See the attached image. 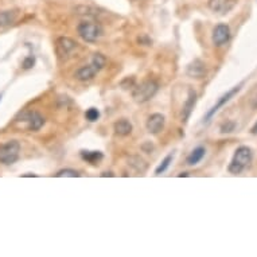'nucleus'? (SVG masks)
Here are the masks:
<instances>
[{
  "mask_svg": "<svg viewBox=\"0 0 257 257\" xmlns=\"http://www.w3.org/2000/svg\"><path fill=\"white\" fill-rule=\"evenodd\" d=\"M92 63H93V65H95L96 68L99 69V70H101V69L105 66V63H107V59H105L104 55L100 54V53H97V54L93 55V58H92Z\"/></svg>",
  "mask_w": 257,
  "mask_h": 257,
  "instance_id": "19",
  "label": "nucleus"
},
{
  "mask_svg": "<svg viewBox=\"0 0 257 257\" xmlns=\"http://www.w3.org/2000/svg\"><path fill=\"white\" fill-rule=\"evenodd\" d=\"M240 89H241L240 86H236V88H233V89H230L229 92H226L225 95L222 96L221 99L217 101V104L214 105V107H213V108L210 109L208 113H206V116H205V123L210 122V120L213 119V116H214V115H216V113L218 112V111H220V109H221L222 107L226 104V103H228V101H230V100L233 99V97H235V95H237V93H239Z\"/></svg>",
  "mask_w": 257,
  "mask_h": 257,
  "instance_id": "5",
  "label": "nucleus"
},
{
  "mask_svg": "<svg viewBox=\"0 0 257 257\" xmlns=\"http://www.w3.org/2000/svg\"><path fill=\"white\" fill-rule=\"evenodd\" d=\"M15 19H16V12L3 11V12H0V26H8L15 22Z\"/></svg>",
  "mask_w": 257,
  "mask_h": 257,
  "instance_id": "17",
  "label": "nucleus"
},
{
  "mask_svg": "<svg viewBox=\"0 0 257 257\" xmlns=\"http://www.w3.org/2000/svg\"><path fill=\"white\" fill-rule=\"evenodd\" d=\"M0 100H1V95H0Z\"/></svg>",
  "mask_w": 257,
  "mask_h": 257,
  "instance_id": "28",
  "label": "nucleus"
},
{
  "mask_svg": "<svg viewBox=\"0 0 257 257\" xmlns=\"http://www.w3.org/2000/svg\"><path fill=\"white\" fill-rule=\"evenodd\" d=\"M103 176H113V174H112V172H104V174H103Z\"/></svg>",
  "mask_w": 257,
  "mask_h": 257,
  "instance_id": "25",
  "label": "nucleus"
},
{
  "mask_svg": "<svg viewBox=\"0 0 257 257\" xmlns=\"http://www.w3.org/2000/svg\"><path fill=\"white\" fill-rule=\"evenodd\" d=\"M57 178H62V176H70V178H78L80 176V172L76 171V170H72V168H65V170H61L55 174Z\"/></svg>",
  "mask_w": 257,
  "mask_h": 257,
  "instance_id": "21",
  "label": "nucleus"
},
{
  "mask_svg": "<svg viewBox=\"0 0 257 257\" xmlns=\"http://www.w3.org/2000/svg\"><path fill=\"white\" fill-rule=\"evenodd\" d=\"M34 62H35V61H34V58H32V57H28V58H26L24 61H23V68H24V69L32 68Z\"/></svg>",
  "mask_w": 257,
  "mask_h": 257,
  "instance_id": "23",
  "label": "nucleus"
},
{
  "mask_svg": "<svg viewBox=\"0 0 257 257\" xmlns=\"http://www.w3.org/2000/svg\"><path fill=\"white\" fill-rule=\"evenodd\" d=\"M164 116L160 115V113H153L148 118L147 120V131L149 133H153V135H156L159 133L160 131H163V128H164Z\"/></svg>",
  "mask_w": 257,
  "mask_h": 257,
  "instance_id": "9",
  "label": "nucleus"
},
{
  "mask_svg": "<svg viewBox=\"0 0 257 257\" xmlns=\"http://www.w3.org/2000/svg\"><path fill=\"white\" fill-rule=\"evenodd\" d=\"M171 162H172V155L170 153V155H167L166 158L162 160V163H160V164L156 167V170H155V174H156V175H160V174H163V172L166 171L167 168L170 167Z\"/></svg>",
  "mask_w": 257,
  "mask_h": 257,
  "instance_id": "18",
  "label": "nucleus"
},
{
  "mask_svg": "<svg viewBox=\"0 0 257 257\" xmlns=\"http://www.w3.org/2000/svg\"><path fill=\"white\" fill-rule=\"evenodd\" d=\"M159 89V85L152 80H148V81H144L143 84H140L139 86H136L135 91L132 93L133 99H135L136 103H147L149 100L152 99L153 96L156 95V92Z\"/></svg>",
  "mask_w": 257,
  "mask_h": 257,
  "instance_id": "4",
  "label": "nucleus"
},
{
  "mask_svg": "<svg viewBox=\"0 0 257 257\" xmlns=\"http://www.w3.org/2000/svg\"><path fill=\"white\" fill-rule=\"evenodd\" d=\"M77 42H74L72 38H68V36H62V38H58L57 41V53H58L59 58H65L73 53V50H76Z\"/></svg>",
  "mask_w": 257,
  "mask_h": 257,
  "instance_id": "7",
  "label": "nucleus"
},
{
  "mask_svg": "<svg viewBox=\"0 0 257 257\" xmlns=\"http://www.w3.org/2000/svg\"><path fill=\"white\" fill-rule=\"evenodd\" d=\"M187 175H189L187 172H182V174H179V176H181V178H182V176H187Z\"/></svg>",
  "mask_w": 257,
  "mask_h": 257,
  "instance_id": "26",
  "label": "nucleus"
},
{
  "mask_svg": "<svg viewBox=\"0 0 257 257\" xmlns=\"http://www.w3.org/2000/svg\"><path fill=\"white\" fill-rule=\"evenodd\" d=\"M197 103V93L194 91L189 92V97H187V101L185 103V107H183V122H187L190 119V115L194 109V105Z\"/></svg>",
  "mask_w": 257,
  "mask_h": 257,
  "instance_id": "13",
  "label": "nucleus"
},
{
  "mask_svg": "<svg viewBox=\"0 0 257 257\" xmlns=\"http://www.w3.org/2000/svg\"><path fill=\"white\" fill-rule=\"evenodd\" d=\"M20 144L18 140H8L0 144V163L3 164H12L19 159Z\"/></svg>",
  "mask_w": 257,
  "mask_h": 257,
  "instance_id": "2",
  "label": "nucleus"
},
{
  "mask_svg": "<svg viewBox=\"0 0 257 257\" xmlns=\"http://www.w3.org/2000/svg\"><path fill=\"white\" fill-rule=\"evenodd\" d=\"M252 133H253V135H257V123H256V124H255V126H253Z\"/></svg>",
  "mask_w": 257,
  "mask_h": 257,
  "instance_id": "24",
  "label": "nucleus"
},
{
  "mask_svg": "<svg viewBox=\"0 0 257 257\" xmlns=\"http://www.w3.org/2000/svg\"><path fill=\"white\" fill-rule=\"evenodd\" d=\"M78 35L81 36L82 39L89 43H95L101 38L103 35V28L99 23L96 22H82L78 24L77 27Z\"/></svg>",
  "mask_w": 257,
  "mask_h": 257,
  "instance_id": "3",
  "label": "nucleus"
},
{
  "mask_svg": "<svg viewBox=\"0 0 257 257\" xmlns=\"http://www.w3.org/2000/svg\"><path fill=\"white\" fill-rule=\"evenodd\" d=\"M23 176H36L35 174H26V175H23Z\"/></svg>",
  "mask_w": 257,
  "mask_h": 257,
  "instance_id": "27",
  "label": "nucleus"
},
{
  "mask_svg": "<svg viewBox=\"0 0 257 257\" xmlns=\"http://www.w3.org/2000/svg\"><path fill=\"white\" fill-rule=\"evenodd\" d=\"M85 118L88 122H91V123H95L97 122L100 119V112H99V109H96V108H91V109H88L85 113Z\"/></svg>",
  "mask_w": 257,
  "mask_h": 257,
  "instance_id": "20",
  "label": "nucleus"
},
{
  "mask_svg": "<svg viewBox=\"0 0 257 257\" xmlns=\"http://www.w3.org/2000/svg\"><path fill=\"white\" fill-rule=\"evenodd\" d=\"M99 72V69L96 68L95 65L91 62V65H86L84 68L78 69L74 76H76L77 80H80V81H89V80H92Z\"/></svg>",
  "mask_w": 257,
  "mask_h": 257,
  "instance_id": "11",
  "label": "nucleus"
},
{
  "mask_svg": "<svg viewBox=\"0 0 257 257\" xmlns=\"http://www.w3.org/2000/svg\"><path fill=\"white\" fill-rule=\"evenodd\" d=\"M187 74L193 78H203L206 74V68L205 63L199 59H195L194 62H191L187 66Z\"/></svg>",
  "mask_w": 257,
  "mask_h": 257,
  "instance_id": "12",
  "label": "nucleus"
},
{
  "mask_svg": "<svg viewBox=\"0 0 257 257\" xmlns=\"http://www.w3.org/2000/svg\"><path fill=\"white\" fill-rule=\"evenodd\" d=\"M237 0H209V7L214 12L226 14L236 5Z\"/></svg>",
  "mask_w": 257,
  "mask_h": 257,
  "instance_id": "10",
  "label": "nucleus"
},
{
  "mask_svg": "<svg viewBox=\"0 0 257 257\" xmlns=\"http://www.w3.org/2000/svg\"><path fill=\"white\" fill-rule=\"evenodd\" d=\"M236 128V124L233 122H228L226 124H224L221 128V131L224 132V133H229V132H232L233 129Z\"/></svg>",
  "mask_w": 257,
  "mask_h": 257,
  "instance_id": "22",
  "label": "nucleus"
},
{
  "mask_svg": "<svg viewBox=\"0 0 257 257\" xmlns=\"http://www.w3.org/2000/svg\"><path fill=\"white\" fill-rule=\"evenodd\" d=\"M23 120L27 123V128L30 131H39L43 124H45V118L41 113L38 112H27L23 115Z\"/></svg>",
  "mask_w": 257,
  "mask_h": 257,
  "instance_id": "8",
  "label": "nucleus"
},
{
  "mask_svg": "<svg viewBox=\"0 0 257 257\" xmlns=\"http://www.w3.org/2000/svg\"><path fill=\"white\" fill-rule=\"evenodd\" d=\"M253 160V152L252 149L247 147V145H241L239 148L236 149L235 155H233V159L230 162L228 170H229L230 174H235V175H239L241 172H244Z\"/></svg>",
  "mask_w": 257,
  "mask_h": 257,
  "instance_id": "1",
  "label": "nucleus"
},
{
  "mask_svg": "<svg viewBox=\"0 0 257 257\" xmlns=\"http://www.w3.org/2000/svg\"><path fill=\"white\" fill-rule=\"evenodd\" d=\"M213 43L216 46H222L225 45L226 42L230 39V28L228 24L225 23H220L217 24L214 30H213V35H212Z\"/></svg>",
  "mask_w": 257,
  "mask_h": 257,
  "instance_id": "6",
  "label": "nucleus"
},
{
  "mask_svg": "<svg viewBox=\"0 0 257 257\" xmlns=\"http://www.w3.org/2000/svg\"><path fill=\"white\" fill-rule=\"evenodd\" d=\"M113 128H115V132L120 136H128L132 132V124L127 119H122L115 123Z\"/></svg>",
  "mask_w": 257,
  "mask_h": 257,
  "instance_id": "14",
  "label": "nucleus"
},
{
  "mask_svg": "<svg viewBox=\"0 0 257 257\" xmlns=\"http://www.w3.org/2000/svg\"><path fill=\"white\" fill-rule=\"evenodd\" d=\"M81 158L91 164H97L101 159L104 158V155L100 151H82Z\"/></svg>",
  "mask_w": 257,
  "mask_h": 257,
  "instance_id": "16",
  "label": "nucleus"
},
{
  "mask_svg": "<svg viewBox=\"0 0 257 257\" xmlns=\"http://www.w3.org/2000/svg\"><path fill=\"white\" fill-rule=\"evenodd\" d=\"M205 153H206V149L203 148V147H197L191 151L189 156H187V164L189 166H195V164H198L201 160L203 159L205 156Z\"/></svg>",
  "mask_w": 257,
  "mask_h": 257,
  "instance_id": "15",
  "label": "nucleus"
}]
</instances>
